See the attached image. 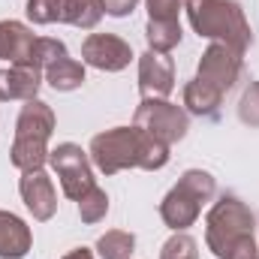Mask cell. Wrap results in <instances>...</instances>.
<instances>
[{
	"label": "cell",
	"instance_id": "1",
	"mask_svg": "<svg viewBox=\"0 0 259 259\" xmlns=\"http://www.w3.org/2000/svg\"><path fill=\"white\" fill-rule=\"evenodd\" d=\"M91 163L103 175H118L124 169H145L157 172L169 163V145L148 136L139 127H112L103 130L88 145Z\"/></svg>",
	"mask_w": 259,
	"mask_h": 259
},
{
	"label": "cell",
	"instance_id": "2",
	"mask_svg": "<svg viewBox=\"0 0 259 259\" xmlns=\"http://www.w3.org/2000/svg\"><path fill=\"white\" fill-rule=\"evenodd\" d=\"M187 21L202 39L223 42L235 52H247L253 46V30L238 0H187Z\"/></svg>",
	"mask_w": 259,
	"mask_h": 259
},
{
	"label": "cell",
	"instance_id": "3",
	"mask_svg": "<svg viewBox=\"0 0 259 259\" xmlns=\"http://www.w3.org/2000/svg\"><path fill=\"white\" fill-rule=\"evenodd\" d=\"M256 232V217L247 202H241L235 193H223L205 217V244L217 259H226L232 247Z\"/></svg>",
	"mask_w": 259,
	"mask_h": 259
},
{
	"label": "cell",
	"instance_id": "4",
	"mask_svg": "<svg viewBox=\"0 0 259 259\" xmlns=\"http://www.w3.org/2000/svg\"><path fill=\"white\" fill-rule=\"evenodd\" d=\"M217 193V181L211 172L205 169H187L178 184L163 196L160 202V220L172 229V232H187L199 220L202 208L214 199Z\"/></svg>",
	"mask_w": 259,
	"mask_h": 259
},
{
	"label": "cell",
	"instance_id": "5",
	"mask_svg": "<svg viewBox=\"0 0 259 259\" xmlns=\"http://www.w3.org/2000/svg\"><path fill=\"white\" fill-rule=\"evenodd\" d=\"M49 166L58 175L64 196L72 199V202H78L91 187H97L91 154L81 151V145H75V142H61L58 148H52L49 151Z\"/></svg>",
	"mask_w": 259,
	"mask_h": 259
},
{
	"label": "cell",
	"instance_id": "6",
	"mask_svg": "<svg viewBox=\"0 0 259 259\" xmlns=\"http://www.w3.org/2000/svg\"><path fill=\"white\" fill-rule=\"evenodd\" d=\"M133 127L145 130L148 136H154V139H160V142H166V145L172 148L175 142H181V139L187 136V130H190V115H187L181 106L169 103V100H142V103L136 106Z\"/></svg>",
	"mask_w": 259,
	"mask_h": 259
},
{
	"label": "cell",
	"instance_id": "7",
	"mask_svg": "<svg viewBox=\"0 0 259 259\" xmlns=\"http://www.w3.org/2000/svg\"><path fill=\"white\" fill-rule=\"evenodd\" d=\"M244 75V55L223 46V42H211L202 58H199V66H196V78L208 81L211 88H217L223 97L241 81Z\"/></svg>",
	"mask_w": 259,
	"mask_h": 259
},
{
	"label": "cell",
	"instance_id": "8",
	"mask_svg": "<svg viewBox=\"0 0 259 259\" xmlns=\"http://www.w3.org/2000/svg\"><path fill=\"white\" fill-rule=\"evenodd\" d=\"M133 49L127 39H121L118 33H91L81 42V64L94 66L100 72H121L133 61Z\"/></svg>",
	"mask_w": 259,
	"mask_h": 259
},
{
	"label": "cell",
	"instance_id": "9",
	"mask_svg": "<svg viewBox=\"0 0 259 259\" xmlns=\"http://www.w3.org/2000/svg\"><path fill=\"white\" fill-rule=\"evenodd\" d=\"M175 91V64L169 55L145 52L139 55V94L142 100H169Z\"/></svg>",
	"mask_w": 259,
	"mask_h": 259
},
{
	"label": "cell",
	"instance_id": "10",
	"mask_svg": "<svg viewBox=\"0 0 259 259\" xmlns=\"http://www.w3.org/2000/svg\"><path fill=\"white\" fill-rule=\"evenodd\" d=\"M18 193L24 208L33 214V220L46 223L58 214V190H55V181L46 169H36V172H21V181H18Z\"/></svg>",
	"mask_w": 259,
	"mask_h": 259
},
{
	"label": "cell",
	"instance_id": "11",
	"mask_svg": "<svg viewBox=\"0 0 259 259\" xmlns=\"http://www.w3.org/2000/svg\"><path fill=\"white\" fill-rule=\"evenodd\" d=\"M42 69L30 64H15L9 69H0V103H9V100H18V103H27V100H36L39 88H42Z\"/></svg>",
	"mask_w": 259,
	"mask_h": 259
},
{
	"label": "cell",
	"instance_id": "12",
	"mask_svg": "<svg viewBox=\"0 0 259 259\" xmlns=\"http://www.w3.org/2000/svg\"><path fill=\"white\" fill-rule=\"evenodd\" d=\"M33 42H36V36H33V30L27 24L12 21V18H3L0 21V61H9V66L30 64Z\"/></svg>",
	"mask_w": 259,
	"mask_h": 259
},
{
	"label": "cell",
	"instance_id": "13",
	"mask_svg": "<svg viewBox=\"0 0 259 259\" xmlns=\"http://www.w3.org/2000/svg\"><path fill=\"white\" fill-rule=\"evenodd\" d=\"M30 247H33L30 226L12 211H0V259H24Z\"/></svg>",
	"mask_w": 259,
	"mask_h": 259
},
{
	"label": "cell",
	"instance_id": "14",
	"mask_svg": "<svg viewBox=\"0 0 259 259\" xmlns=\"http://www.w3.org/2000/svg\"><path fill=\"white\" fill-rule=\"evenodd\" d=\"M55 124H58V118H55L52 106L36 97V100H27L21 106L18 121H15V136H33V139H46L49 142L52 133H55Z\"/></svg>",
	"mask_w": 259,
	"mask_h": 259
},
{
	"label": "cell",
	"instance_id": "15",
	"mask_svg": "<svg viewBox=\"0 0 259 259\" xmlns=\"http://www.w3.org/2000/svg\"><path fill=\"white\" fill-rule=\"evenodd\" d=\"M220 103H223V94L217 88H211L208 81L202 78H190L184 84V112L187 115H199V118H214L220 112Z\"/></svg>",
	"mask_w": 259,
	"mask_h": 259
},
{
	"label": "cell",
	"instance_id": "16",
	"mask_svg": "<svg viewBox=\"0 0 259 259\" xmlns=\"http://www.w3.org/2000/svg\"><path fill=\"white\" fill-rule=\"evenodd\" d=\"M9 160L18 172H36L46 169L49 163V142L46 139H33V136H15Z\"/></svg>",
	"mask_w": 259,
	"mask_h": 259
},
{
	"label": "cell",
	"instance_id": "17",
	"mask_svg": "<svg viewBox=\"0 0 259 259\" xmlns=\"http://www.w3.org/2000/svg\"><path fill=\"white\" fill-rule=\"evenodd\" d=\"M42 78L58 91V94H69V91H78L81 84H84V64H78L75 58H61V61H55L52 66H46L42 69Z\"/></svg>",
	"mask_w": 259,
	"mask_h": 259
},
{
	"label": "cell",
	"instance_id": "18",
	"mask_svg": "<svg viewBox=\"0 0 259 259\" xmlns=\"http://www.w3.org/2000/svg\"><path fill=\"white\" fill-rule=\"evenodd\" d=\"M103 15V0H64V24L78 30H94Z\"/></svg>",
	"mask_w": 259,
	"mask_h": 259
},
{
	"label": "cell",
	"instance_id": "19",
	"mask_svg": "<svg viewBox=\"0 0 259 259\" xmlns=\"http://www.w3.org/2000/svg\"><path fill=\"white\" fill-rule=\"evenodd\" d=\"M181 36H184L181 21H148L145 24V39L151 52L169 55L175 46H181Z\"/></svg>",
	"mask_w": 259,
	"mask_h": 259
},
{
	"label": "cell",
	"instance_id": "20",
	"mask_svg": "<svg viewBox=\"0 0 259 259\" xmlns=\"http://www.w3.org/2000/svg\"><path fill=\"white\" fill-rule=\"evenodd\" d=\"M94 250L100 259H130L136 250V235L127 229H109L97 238Z\"/></svg>",
	"mask_w": 259,
	"mask_h": 259
},
{
	"label": "cell",
	"instance_id": "21",
	"mask_svg": "<svg viewBox=\"0 0 259 259\" xmlns=\"http://www.w3.org/2000/svg\"><path fill=\"white\" fill-rule=\"evenodd\" d=\"M106 214H109V193L103 187H91L88 193L78 199V217H81V223L94 226V223L106 220Z\"/></svg>",
	"mask_w": 259,
	"mask_h": 259
},
{
	"label": "cell",
	"instance_id": "22",
	"mask_svg": "<svg viewBox=\"0 0 259 259\" xmlns=\"http://www.w3.org/2000/svg\"><path fill=\"white\" fill-rule=\"evenodd\" d=\"M24 12L33 24H64V0H27Z\"/></svg>",
	"mask_w": 259,
	"mask_h": 259
},
{
	"label": "cell",
	"instance_id": "23",
	"mask_svg": "<svg viewBox=\"0 0 259 259\" xmlns=\"http://www.w3.org/2000/svg\"><path fill=\"white\" fill-rule=\"evenodd\" d=\"M66 58V46L61 39H52V36H36V42H33V55H30V64L39 66V69H46V66H52L55 61H61Z\"/></svg>",
	"mask_w": 259,
	"mask_h": 259
},
{
	"label": "cell",
	"instance_id": "24",
	"mask_svg": "<svg viewBox=\"0 0 259 259\" xmlns=\"http://www.w3.org/2000/svg\"><path fill=\"white\" fill-rule=\"evenodd\" d=\"M160 259H199V244L187 232H175L163 247H160Z\"/></svg>",
	"mask_w": 259,
	"mask_h": 259
},
{
	"label": "cell",
	"instance_id": "25",
	"mask_svg": "<svg viewBox=\"0 0 259 259\" xmlns=\"http://www.w3.org/2000/svg\"><path fill=\"white\" fill-rule=\"evenodd\" d=\"M238 121L244 127H259V78L244 88L238 100Z\"/></svg>",
	"mask_w": 259,
	"mask_h": 259
},
{
	"label": "cell",
	"instance_id": "26",
	"mask_svg": "<svg viewBox=\"0 0 259 259\" xmlns=\"http://www.w3.org/2000/svg\"><path fill=\"white\" fill-rule=\"evenodd\" d=\"M187 0H145L148 21H178V12Z\"/></svg>",
	"mask_w": 259,
	"mask_h": 259
},
{
	"label": "cell",
	"instance_id": "27",
	"mask_svg": "<svg viewBox=\"0 0 259 259\" xmlns=\"http://www.w3.org/2000/svg\"><path fill=\"white\" fill-rule=\"evenodd\" d=\"M136 6H139V0H103V12L112 18H127V15H133Z\"/></svg>",
	"mask_w": 259,
	"mask_h": 259
},
{
	"label": "cell",
	"instance_id": "28",
	"mask_svg": "<svg viewBox=\"0 0 259 259\" xmlns=\"http://www.w3.org/2000/svg\"><path fill=\"white\" fill-rule=\"evenodd\" d=\"M226 259H259V247H256V238L250 235V238H244V241H238L235 247H232V253Z\"/></svg>",
	"mask_w": 259,
	"mask_h": 259
},
{
	"label": "cell",
	"instance_id": "29",
	"mask_svg": "<svg viewBox=\"0 0 259 259\" xmlns=\"http://www.w3.org/2000/svg\"><path fill=\"white\" fill-rule=\"evenodd\" d=\"M61 259H97V256H94V250H91V247H75V250L64 253Z\"/></svg>",
	"mask_w": 259,
	"mask_h": 259
}]
</instances>
